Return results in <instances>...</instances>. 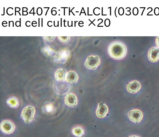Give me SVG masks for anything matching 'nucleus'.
I'll list each match as a JSON object with an SVG mask.
<instances>
[{
	"mask_svg": "<svg viewBox=\"0 0 159 137\" xmlns=\"http://www.w3.org/2000/svg\"><path fill=\"white\" fill-rule=\"evenodd\" d=\"M101 64L100 58L98 55H92L86 59L85 65L86 68L92 70L97 69Z\"/></svg>",
	"mask_w": 159,
	"mask_h": 137,
	"instance_id": "20e7f679",
	"label": "nucleus"
},
{
	"mask_svg": "<svg viewBox=\"0 0 159 137\" xmlns=\"http://www.w3.org/2000/svg\"><path fill=\"white\" fill-rule=\"evenodd\" d=\"M44 40L46 42H52L54 40L55 37H44Z\"/></svg>",
	"mask_w": 159,
	"mask_h": 137,
	"instance_id": "f3484780",
	"label": "nucleus"
},
{
	"mask_svg": "<svg viewBox=\"0 0 159 137\" xmlns=\"http://www.w3.org/2000/svg\"><path fill=\"white\" fill-rule=\"evenodd\" d=\"M53 109V106L52 105H51V104H48V105H47V111L48 112H51L52 111V109Z\"/></svg>",
	"mask_w": 159,
	"mask_h": 137,
	"instance_id": "a211bd4d",
	"label": "nucleus"
},
{
	"mask_svg": "<svg viewBox=\"0 0 159 137\" xmlns=\"http://www.w3.org/2000/svg\"><path fill=\"white\" fill-rule=\"evenodd\" d=\"M141 88V83L137 81H132L129 82L126 86L127 91L133 94H135L139 92Z\"/></svg>",
	"mask_w": 159,
	"mask_h": 137,
	"instance_id": "1a4fd4ad",
	"label": "nucleus"
},
{
	"mask_svg": "<svg viewBox=\"0 0 159 137\" xmlns=\"http://www.w3.org/2000/svg\"><path fill=\"white\" fill-rule=\"evenodd\" d=\"M78 75L75 71L70 70L66 74V81L70 84H75L78 80Z\"/></svg>",
	"mask_w": 159,
	"mask_h": 137,
	"instance_id": "9b49d317",
	"label": "nucleus"
},
{
	"mask_svg": "<svg viewBox=\"0 0 159 137\" xmlns=\"http://www.w3.org/2000/svg\"><path fill=\"white\" fill-rule=\"evenodd\" d=\"M72 133L75 136L81 137L85 135V129L81 126H75L72 128Z\"/></svg>",
	"mask_w": 159,
	"mask_h": 137,
	"instance_id": "4468645a",
	"label": "nucleus"
},
{
	"mask_svg": "<svg viewBox=\"0 0 159 137\" xmlns=\"http://www.w3.org/2000/svg\"><path fill=\"white\" fill-rule=\"evenodd\" d=\"M42 51L43 53L48 56H51L52 55L56 53L55 51L50 46H47L43 47L42 48Z\"/></svg>",
	"mask_w": 159,
	"mask_h": 137,
	"instance_id": "2eb2a0df",
	"label": "nucleus"
},
{
	"mask_svg": "<svg viewBox=\"0 0 159 137\" xmlns=\"http://www.w3.org/2000/svg\"><path fill=\"white\" fill-rule=\"evenodd\" d=\"M128 117L131 122L135 124H138L143 119V114L141 110L133 109L128 112Z\"/></svg>",
	"mask_w": 159,
	"mask_h": 137,
	"instance_id": "423d86ee",
	"label": "nucleus"
},
{
	"mask_svg": "<svg viewBox=\"0 0 159 137\" xmlns=\"http://www.w3.org/2000/svg\"><path fill=\"white\" fill-rule=\"evenodd\" d=\"M66 70L64 68H60L56 71L55 77L57 81L59 82H63L66 81Z\"/></svg>",
	"mask_w": 159,
	"mask_h": 137,
	"instance_id": "f8f14e48",
	"label": "nucleus"
},
{
	"mask_svg": "<svg viewBox=\"0 0 159 137\" xmlns=\"http://www.w3.org/2000/svg\"><path fill=\"white\" fill-rule=\"evenodd\" d=\"M108 53L111 58L116 60L122 59L127 53V48L125 44L120 42L111 43L108 47Z\"/></svg>",
	"mask_w": 159,
	"mask_h": 137,
	"instance_id": "f257e3e1",
	"label": "nucleus"
},
{
	"mask_svg": "<svg viewBox=\"0 0 159 137\" xmlns=\"http://www.w3.org/2000/svg\"><path fill=\"white\" fill-rule=\"evenodd\" d=\"M1 130L5 135H10L13 133L15 130V125L11 121L4 120L1 123Z\"/></svg>",
	"mask_w": 159,
	"mask_h": 137,
	"instance_id": "39448f33",
	"label": "nucleus"
},
{
	"mask_svg": "<svg viewBox=\"0 0 159 137\" xmlns=\"http://www.w3.org/2000/svg\"><path fill=\"white\" fill-rule=\"evenodd\" d=\"M7 104L10 107L12 108H17L19 105V101L16 97L11 96L7 100Z\"/></svg>",
	"mask_w": 159,
	"mask_h": 137,
	"instance_id": "ddd939ff",
	"label": "nucleus"
},
{
	"mask_svg": "<svg viewBox=\"0 0 159 137\" xmlns=\"http://www.w3.org/2000/svg\"><path fill=\"white\" fill-rule=\"evenodd\" d=\"M148 58L152 62L157 61L159 59V48L156 47L151 48L148 52Z\"/></svg>",
	"mask_w": 159,
	"mask_h": 137,
	"instance_id": "9d476101",
	"label": "nucleus"
},
{
	"mask_svg": "<svg viewBox=\"0 0 159 137\" xmlns=\"http://www.w3.org/2000/svg\"><path fill=\"white\" fill-rule=\"evenodd\" d=\"M70 57V52L67 49L59 50L55 54L52 58V61L57 64H64L67 62Z\"/></svg>",
	"mask_w": 159,
	"mask_h": 137,
	"instance_id": "f03ea898",
	"label": "nucleus"
},
{
	"mask_svg": "<svg viewBox=\"0 0 159 137\" xmlns=\"http://www.w3.org/2000/svg\"><path fill=\"white\" fill-rule=\"evenodd\" d=\"M36 109L33 106L28 105L22 110L21 118L26 124H29L33 121L35 118Z\"/></svg>",
	"mask_w": 159,
	"mask_h": 137,
	"instance_id": "7ed1b4c3",
	"label": "nucleus"
},
{
	"mask_svg": "<svg viewBox=\"0 0 159 137\" xmlns=\"http://www.w3.org/2000/svg\"><path fill=\"white\" fill-rule=\"evenodd\" d=\"M65 104L70 107H75L78 104L77 97L74 94H68L66 96L64 99Z\"/></svg>",
	"mask_w": 159,
	"mask_h": 137,
	"instance_id": "6e6552de",
	"label": "nucleus"
},
{
	"mask_svg": "<svg viewBox=\"0 0 159 137\" xmlns=\"http://www.w3.org/2000/svg\"><path fill=\"white\" fill-rule=\"evenodd\" d=\"M129 137H141L138 136H137V135H131V136H129Z\"/></svg>",
	"mask_w": 159,
	"mask_h": 137,
	"instance_id": "aec40b11",
	"label": "nucleus"
},
{
	"mask_svg": "<svg viewBox=\"0 0 159 137\" xmlns=\"http://www.w3.org/2000/svg\"><path fill=\"white\" fill-rule=\"evenodd\" d=\"M109 111L108 106L104 103L101 102L98 104V108L96 111V115L99 118L106 117Z\"/></svg>",
	"mask_w": 159,
	"mask_h": 137,
	"instance_id": "0eeeda50",
	"label": "nucleus"
},
{
	"mask_svg": "<svg viewBox=\"0 0 159 137\" xmlns=\"http://www.w3.org/2000/svg\"><path fill=\"white\" fill-rule=\"evenodd\" d=\"M155 44H156L157 47L159 48V37L156 38V41H155Z\"/></svg>",
	"mask_w": 159,
	"mask_h": 137,
	"instance_id": "6ab92c4d",
	"label": "nucleus"
},
{
	"mask_svg": "<svg viewBox=\"0 0 159 137\" xmlns=\"http://www.w3.org/2000/svg\"><path fill=\"white\" fill-rule=\"evenodd\" d=\"M59 40L61 42L65 43L69 42L70 37H58Z\"/></svg>",
	"mask_w": 159,
	"mask_h": 137,
	"instance_id": "dca6fc26",
	"label": "nucleus"
}]
</instances>
